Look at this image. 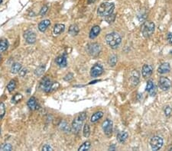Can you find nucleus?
<instances>
[{
  "label": "nucleus",
  "mask_w": 172,
  "mask_h": 151,
  "mask_svg": "<svg viewBox=\"0 0 172 151\" xmlns=\"http://www.w3.org/2000/svg\"><path fill=\"white\" fill-rule=\"evenodd\" d=\"M105 40H106L107 44L112 49L118 48L121 42H122V37L116 32L107 34L106 37H105Z\"/></svg>",
  "instance_id": "obj_1"
},
{
  "label": "nucleus",
  "mask_w": 172,
  "mask_h": 151,
  "mask_svg": "<svg viewBox=\"0 0 172 151\" xmlns=\"http://www.w3.org/2000/svg\"><path fill=\"white\" fill-rule=\"evenodd\" d=\"M115 8V5L112 2H102L97 9V15L100 17H107L112 14Z\"/></svg>",
  "instance_id": "obj_2"
},
{
  "label": "nucleus",
  "mask_w": 172,
  "mask_h": 151,
  "mask_svg": "<svg viewBox=\"0 0 172 151\" xmlns=\"http://www.w3.org/2000/svg\"><path fill=\"white\" fill-rule=\"evenodd\" d=\"M86 118H87V114L85 112H82L78 114L77 116L74 118V121H73L71 125V131L73 133H74V134H78L79 133Z\"/></svg>",
  "instance_id": "obj_3"
},
{
  "label": "nucleus",
  "mask_w": 172,
  "mask_h": 151,
  "mask_svg": "<svg viewBox=\"0 0 172 151\" xmlns=\"http://www.w3.org/2000/svg\"><path fill=\"white\" fill-rule=\"evenodd\" d=\"M155 29V25L152 21H146L145 22L141 28L142 35L145 38H149L153 35Z\"/></svg>",
  "instance_id": "obj_4"
},
{
  "label": "nucleus",
  "mask_w": 172,
  "mask_h": 151,
  "mask_svg": "<svg viewBox=\"0 0 172 151\" xmlns=\"http://www.w3.org/2000/svg\"><path fill=\"white\" fill-rule=\"evenodd\" d=\"M87 52L90 56L96 57L100 55L101 52V46L97 43H91L87 47Z\"/></svg>",
  "instance_id": "obj_5"
},
{
  "label": "nucleus",
  "mask_w": 172,
  "mask_h": 151,
  "mask_svg": "<svg viewBox=\"0 0 172 151\" xmlns=\"http://www.w3.org/2000/svg\"><path fill=\"white\" fill-rule=\"evenodd\" d=\"M164 140L160 136H154L150 140V146L153 150H158L163 146Z\"/></svg>",
  "instance_id": "obj_6"
},
{
  "label": "nucleus",
  "mask_w": 172,
  "mask_h": 151,
  "mask_svg": "<svg viewBox=\"0 0 172 151\" xmlns=\"http://www.w3.org/2000/svg\"><path fill=\"white\" fill-rule=\"evenodd\" d=\"M112 128H113V123H112V121L110 120V119L105 120L102 124V131L107 137H110L112 135Z\"/></svg>",
  "instance_id": "obj_7"
},
{
  "label": "nucleus",
  "mask_w": 172,
  "mask_h": 151,
  "mask_svg": "<svg viewBox=\"0 0 172 151\" xmlns=\"http://www.w3.org/2000/svg\"><path fill=\"white\" fill-rule=\"evenodd\" d=\"M158 86L163 91H167L171 87V81L168 78L161 76L158 80Z\"/></svg>",
  "instance_id": "obj_8"
},
{
  "label": "nucleus",
  "mask_w": 172,
  "mask_h": 151,
  "mask_svg": "<svg viewBox=\"0 0 172 151\" xmlns=\"http://www.w3.org/2000/svg\"><path fill=\"white\" fill-rule=\"evenodd\" d=\"M103 72H104V69H103L102 65L97 64L91 68L90 76L92 77H98L103 73Z\"/></svg>",
  "instance_id": "obj_9"
},
{
  "label": "nucleus",
  "mask_w": 172,
  "mask_h": 151,
  "mask_svg": "<svg viewBox=\"0 0 172 151\" xmlns=\"http://www.w3.org/2000/svg\"><path fill=\"white\" fill-rule=\"evenodd\" d=\"M51 85H52V83L50 79L48 76H45L41 80V83H40V88L45 92H49L51 89Z\"/></svg>",
  "instance_id": "obj_10"
},
{
  "label": "nucleus",
  "mask_w": 172,
  "mask_h": 151,
  "mask_svg": "<svg viewBox=\"0 0 172 151\" xmlns=\"http://www.w3.org/2000/svg\"><path fill=\"white\" fill-rule=\"evenodd\" d=\"M24 37H25V41L28 44H34L36 41V35H35V32H33L31 31H26L24 34Z\"/></svg>",
  "instance_id": "obj_11"
},
{
  "label": "nucleus",
  "mask_w": 172,
  "mask_h": 151,
  "mask_svg": "<svg viewBox=\"0 0 172 151\" xmlns=\"http://www.w3.org/2000/svg\"><path fill=\"white\" fill-rule=\"evenodd\" d=\"M146 91L149 93V95L151 96H155L157 93V86L154 83L152 80H149L147 82V85H146Z\"/></svg>",
  "instance_id": "obj_12"
},
{
  "label": "nucleus",
  "mask_w": 172,
  "mask_h": 151,
  "mask_svg": "<svg viewBox=\"0 0 172 151\" xmlns=\"http://www.w3.org/2000/svg\"><path fill=\"white\" fill-rule=\"evenodd\" d=\"M139 73L137 70H132L130 74V82L132 86H136L139 83Z\"/></svg>",
  "instance_id": "obj_13"
},
{
  "label": "nucleus",
  "mask_w": 172,
  "mask_h": 151,
  "mask_svg": "<svg viewBox=\"0 0 172 151\" xmlns=\"http://www.w3.org/2000/svg\"><path fill=\"white\" fill-rule=\"evenodd\" d=\"M153 73V68L151 65L149 64H145L142 66V70H141V75L144 78H149L151 76Z\"/></svg>",
  "instance_id": "obj_14"
},
{
  "label": "nucleus",
  "mask_w": 172,
  "mask_h": 151,
  "mask_svg": "<svg viewBox=\"0 0 172 151\" xmlns=\"http://www.w3.org/2000/svg\"><path fill=\"white\" fill-rule=\"evenodd\" d=\"M171 71V66L168 63H163L160 65V66L158 69V72L160 74L168 73Z\"/></svg>",
  "instance_id": "obj_15"
},
{
  "label": "nucleus",
  "mask_w": 172,
  "mask_h": 151,
  "mask_svg": "<svg viewBox=\"0 0 172 151\" xmlns=\"http://www.w3.org/2000/svg\"><path fill=\"white\" fill-rule=\"evenodd\" d=\"M100 28L98 25H95L93 26L90 30V32L89 37L90 39H94L100 35Z\"/></svg>",
  "instance_id": "obj_16"
},
{
  "label": "nucleus",
  "mask_w": 172,
  "mask_h": 151,
  "mask_svg": "<svg viewBox=\"0 0 172 151\" xmlns=\"http://www.w3.org/2000/svg\"><path fill=\"white\" fill-rule=\"evenodd\" d=\"M27 104L28 107L29 109H31V111L36 110V109H38V107L37 103V100H36V99H35V97H31V98L28 99V101Z\"/></svg>",
  "instance_id": "obj_17"
},
{
  "label": "nucleus",
  "mask_w": 172,
  "mask_h": 151,
  "mask_svg": "<svg viewBox=\"0 0 172 151\" xmlns=\"http://www.w3.org/2000/svg\"><path fill=\"white\" fill-rule=\"evenodd\" d=\"M50 25V21L48 19H45L44 21H41L38 25V30L41 32H45Z\"/></svg>",
  "instance_id": "obj_18"
},
{
  "label": "nucleus",
  "mask_w": 172,
  "mask_h": 151,
  "mask_svg": "<svg viewBox=\"0 0 172 151\" xmlns=\"http://www.w3.org/2000/svg\"><path fill=\"white\" fill-rule=\"evenodd\" d=\"M56 63L58 66L60 67H66L67 65H68V61H67V59L64 56H59L57 57L56 59Z\"/></svg>",
  "instance_id": "obj_19"
},
{
  "label": "nucleus",
  "mask_w": 172,
  "mask_h": 151,
  "mask_svg": "<svg viewBox=\"0 0 172 151\" xmlns=\"http://www.w3.org/2000/svg\"><path fill=\"white\" fill-rule=\"evenodd\" d=\"M64 29H65V25L63 24H58L54 27L53 32H54V35H58L61 34L62 32H64Z\"/></svg>",
  "instance_id": "obj_20"
},
{
  "label": "nucleus",
  "mask_w": 172,
  "mask_h": 151,
  "mask_svg": "<svg viewBox=\"0 0 172 151\" xmlns=\"http://www.w3.org/2000/svg\"><path fill=\"white\" fill-rule=\"evenodd\" d=\"M128 137H129V134H128L127 132L121 131L117 134V140L120 143H123L126 141V140L128 139Z\"/></svg>",
  "instance_id": "obj_21"
},
{
  "label": "nucleus",
  "mask_w": 172,
  "mask_h": 151,
  "mask_svg": "<svg viewBox=\"0 0 172 151\" xmlns=\"http://www.w3.org/2000/svg\"><path fill=\"white\" fill-rule=\"evenodd\" d=\"M103 116V112L102 111H97V112L94 113V114L91 116L90 118V121L92 123H95V122L98 121L100 119L102 118Z\"/></svg>",
  "instance_id": "obj_22"
},
{
  "label": "nucleus",
  "mask_w": 172,
  "mask_h": 151,
  "mask_svg": "<svg viewBox=\"0 0 172 151\" xmlns=\"http://www.w3.org/2000/svg\"><path fill=\"white\" fill-rule=\"evenodd\" d=\"M80 29L77 25H71L69 28V34L72 36H76L79 33Z\"/></svg>",
  "instance_id": "obj_23"
},
{
  "label": "nucleus",
  "mask_w": 172,
  "mask_h": 151,
  "mask_svg": "<svg viewBox=\"0 0 172 151\" xmlns=\"http://www.w3.org/2000/svg\"><path fill=\"white\" fill-rule=\"evenodd\" d=\"M21 70V65L18 63H15V64H12V67H11V72L12 73H19L20 70Z\"/></svg>",
  "instance_id": "obj_24"
},
{
  "label": "nucleus",
  "mask_w": 172,
  "mask_h": 151,
  "mask_svg": "<svg viewBox=\"0 0 172 151\" xmlns=\"http://www.w3.org/2000/svg\"><path fill=\"white\" fill-rule=\"evenodd\" d=\"M9 47V42L7 40H5V39H2V40H0V51L1 52H3V51H6Z\"/></svg>",
  "instance_id": "obj_25"
},
{
  "label": "nucleus",
  "mask_w": 172,
  "mask_h": 151,
  "mask_svg": "<svg viewBox=\"0 0 172 151\" xmlns=\"http://www.w3.org/2000/svg\"><path fill=\"white\" fill-rule=\"evenodd\" d=\"M45 65H41V66H39L35 70V74L37 76H42L43 74H44V73H45Z\"/></svg>",
  "instance_id": "obj_26"
},
{
  "label": "nucleus",
  "mask_w": 172,
  "mask_h": 151,
  "mask_svg": "<svg viewBox=\"0 0 172 151\" xmlns=\"http://www.w3.org/2000/svg\"><path fill=\"white\" fill-rule=\"evenodd\" d=\"M16 81L15 80H12L9 83V84L7 85V89H8V91L9 92H12L13 91L14 89L16 88Z\"/></svg>",
  "instance_id": "obj_27"
},
{
  "label": "nucleus",
  "mask_w": 172,
  "mask_h": 151,
  "mask_svg": "<svg viewBox=\"0 0 172 151\" xmlns=\"http://www.w3.org/2000/svg\"><path fill=\"white\" fill-rule=\"evenodd\" d=\"M90 148V142L86 141L82 144L80 147L78 148V150L79 151H85V150H89Z\"/></svg>",
  "instance_id": "obj_28"
},
{
  "label": "nucleus",
  "mask_w": 172,
  "mask_h": 151,
  "mask_svg": "<svg viewBox=\"0 0 172 151\" xmlns=\"http://www.w3.org/2000/svg\"><path fill=\"white\" fill-rule=\"evenodd\" d=\"M83 134L85 138H88L90 134V125L88 124H85L83 126Z\"/></svg>",
  "instance_id": "obj_29"
},
{
  "label": "nucleus",
  "mask_w": 172,
  "mask_h": 151,
  "mask_svg": "<svg viewBox=\"0 0 172 151\" xmlns=\"http://www.w3.org/2000/svg\"><path fill=\"white\" fill-rule=\"evenodd\" d=\"M59 127H60V130L66 132V133H68V132L70 131V128H69V125H68L67 122L62 121L60 124V125H59Z\"/></svg>",
  "instance_id": "obj_30"
},
{
  "label": "nucleus",
  "mask_w": 172,
  "mask_h": 151,
  "mask_svg": "<svg viewBox=\"0 0 172 151\" xmlns=\"http://www.w3.org/2000/svg\"><path fill=\"white\" fill-rule=\"evenodd\" d=\"M116 63H117V56L116 55H112L109 57V66L113 67L116 65Z\"/></svg>",
  "instance_id": "obj_31"
},
{
  "label": "nucleus",
  "mask_w": 172,
  "mask_h": 151,
  "mask_svg": "<svg viewBox=\"0 0 172 151\" xmlns=\"http://www.w3.org/2000/svg\"><path fill=\"white\" fill-rule=\"evenodd\" d=\"M6 114V106L4 103L0 102V120H2Z\"/></svg>",
  "instance_id": "obj_32"
},
{
  "label": "nucleus",
  "mask_w": 172,
  "mask_h": 151,
  "mask_svg": "<svg viewBox=\"0 0 172 151\" xmlns=\"http://www.w3.org/2000/svg\"><path fill=\"white\" fill-rule=\"evenodd\" d=\"M12 150V147L11 144H9V143H4V144H2V145L0 147V150L11 151Z\"/></svg>",
  "instance_id": "obj_33"
},
{
  "label": "nucleus",
  "mask_w": 172,
  "mask_h": 151,
  "mask_svg": "<svg viewBox=\"0 0 172 151\" xmlns=\"http://www.w3.org/2000/svg\"><path fill=\"white\" fill-rule=\"evenodd\" d=\"M164 112L165 116L166 117H170L171 114H172V108L170 105H167L164 109Z\"/></svg>",
  "instance_id": "obj_34"
},
{
  "label": "nucleus",
  "mask_w": 172,
  "mask_h": 151,
  "mask_svg": "<svg viewBox=\"0 0 172 151\" xmlns=\"http://www.w3.org/2000/svg\"><path fill=\"white\" fill-rule=\"evenodd\" d=\"M22 99H23V96H22L21 94H18V93H17V94H16V95L12 97V102H13L15 103L19 102L20 101H21Z\"/></svg>",
  "instance_id": "obj_35"
},
{
  "label": "nucleus",
  "mask_w": 172,
  "mask_h": 151,
  "mask_svg": "<svg viewBox=\"0 0 172 151\" xmlns=\"http://www.w3.org/2000/svg\"><path fill=\"white\" fill-rule=\"evenodd\" d=\"M115 19H116V16L113 14H111V15L106 17V20H107V21H108L109 23H112L115 21Z\"/></svg>",
  "instance_id": "obj_36"
},
{
  "label": "nucleus",
  "mask_w": 172,
  "mask_h": 151,
  "mask_svg": "<svg viewBox=\"0 0 172 151\" xmlns=\"http://www.w3.org/2000/svg\"><path fill=\"white\" fill-rule=\"evenodd\" d=\"M48 6H45L44 7H42L41 11H40V16H45V14L47 13V12H48Z\"/></svg>",
  "instance_id": "obj_37"
},
{
  "label": "nucleus",
  "mask_w": 172,
  "mask_h": 151,
  "mask_svg": "<svg viewBox=\"0 0 172 151\" xmlns=\"http://www.w3.org/2000/svg\"><path fill=\"white\" fill-rule=\"evenodd\" d=\"M73 77H74V75L72 73H68V75L65 76V77H64V80L66 81H70V80H73Z\"/></svg>",
  "instance_id": "obj_38"
},
{
  "label": "nucleus",
  "mask_w": 172,
  "mask_h": 151,
  "mask_svg": "<svg viewBox=\"0 0 172 151\" xmlns=\"http://www.w3.org/2000/svg\"><path fill=\"white\" fill-rule=\"evenodd\" d=\"M42 150H45V151H52L53 150V148L51 147H50V145H48V144H46V145H45L44 147H42Z\"/></svg>",
  "instance_id": "obj_39"
},
{
  "label": "nucleus",
  "mask_w": 172,
  "mask_h": 151,
  "mask_svg": "<svg viewBox=\"0 0 172 151\" xmlns=\"http://www.w3.org/2000/svg\"><path fill=\"white\" fill-rule=\"evenodd\" d=\"M59 86H60V85H59V83H52L50 92L53 91V90H56L57 89H58V88H59Z\"/></svg>",
  "instance_id": "obj_40"
},
{
  "label": "nucleus",
  "mask_w": 172,
  "mask_h": 151,
  "mask_svg": "<svg viewBox=\"0 0 172 151\" xmlns=\"http://www.w3.org/2000/svg\"><path fill=\"white\" fill-rule=\"evenodd\" d=\"M26 73H27V70H21L19 71V74L21 76H25V75H26Z\"/></svg>",
  "instance_id": "obj_41"
},
{
  "label": "nucleus",
  "mask_w": 172,
  "mask_h": 151,
  "mask_svg": "<svg viewBox=\"0 0 172 151\" xmlns=\"http://www.w3.org/2000/svg\"><path fill=\"white\" fill-rule=\"evenodd\" d=\"M168 41L171 44H172V33H169L168 35Z\"/></svg>",
  "instance_id": "obj_42"
},
{
  "label": "nucleus",
  "mask_w": 172,
  "mask_h": 151,
  "mask_svg": "<svg viewBox=\"0 0 172 151\" xmlns=\"http://www.w3.org/2000/svg\"><path fill=\"white\" fill-rule=\"evenodd\" d=\"M96 0H87V3L88 4H91V3H93V2H94Z\"/></svg>",
  "instance_id": "obj_43"
},
{
  "label": "nucleus",
  "mask_w": 172,
  "mask_h": 151,
  "mask_svg": "<svg viewBox=\"0 0 172 151\" xmlns=\"http://www.w3.org/2000/svg\"><path fill=\"white\" fill-rule=\"evenodd\" d=\"M109 150H116V146L113 145L112 147H109Z\"/></svg>",
  "instance_id": "obj_44"
},
{
  "label": "nucleus",
  "mask_w": 172,
  "mask_h": 151,
  "mask_svg": "<svg viewBox=\"0 0 172 151\" xmlns=\"http://www.w3.org/2000/svg\"><path fill=\"white\" fill-rule=\"evenodd\" d=\"M97 82H99V80H95V81L91 82V83H90V84H94L95 83H97Z\"/></svg>",
  "instance_id": "obj_45"
},
{
  "label": "nucleus",
  "mask_w": 172,
  "mask_h": 151,
  "mask_svg": "<svg viewBox=\"0 0 172 151\" xmlns=\"http://www.w3.org/2000/svg\"><path fill=\"white\" fill-rule=\"evenodd\" d=\"M2 2V0H0V4H1Z\"/></svg>",
  "instance_id": "obj_46"
},
{
  "label": "nucleus",
  "mask_w": 172,
  "mask_h": 151,
  "mask_svg": "<svg viewBox=\"0 0 172 151\" xmlns=\"http://www.w3.org/2000/svg\"><path fill=\"white\" fill-rule=\"evenodd\" d=\"M170 150H171V151H172V147L170 148Z\"/></svg>",
  "instance_id": "obj_47"
},
{
  "label": "nucleus",
  "mask_w": 172,
  "mask_h": 151,
  "mask_svg": "<svg viewBox=\"0 0 172 151\" xmlns=\"http://www.w3.org/2000/svg\"><path fill=\"white\" fill-rule=\"evenodd\" d=\"M1 60H2V57H1V56H0V61H1Z\"/></svg>",
  "instance_id": "obj_48"
},
{
  "label": "nucleus",
  "mask_w": 172,
  "mask_h": 151,
  "mask_svg": "<svg viewBox=\"0 0 172 151\" xmlns=\"http://www.w3.org/2000/svg\"><path fill=\"white\" fill-rule=\"evenodd\" d=\"M171 54H172V50H171Z\"/></svg>",
  "instance_id": "obj_49"
},
{
  "label": "nucleus",
  "mask_w": 172,
  "mask_h": 151,
  "mask_svg": "<svg viewBox=\"0 0 172 151\" xmlns=\"http://www.w3.org/2000/svg\"><path fill=\"white\" fill-rule=\"evenodd\" d=\"M0 131H1V129H0Z\"/></svg>",
  "instance_id": "obj_50"
}]
</instances>
